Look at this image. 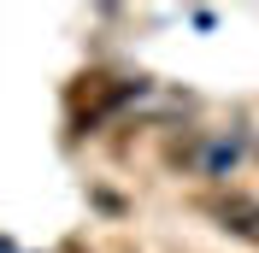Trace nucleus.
<instances>
[{
    "label": "nucleus",
    "instance_id": "nucleus-1",
    "mask_svg": "<svg viewBox=\"0 0 259 253\" xmlns=\"http://www.w3.org/2000/svg\"><path fill=\"white\" fill-rule=\"evenodd\" d=\"M130 89H136V82L112 77V71H82V77L65 89V112H71V130L100 124V118H106L112 106H124V100H130Z\"/></svg>",
    "mask_w": 259,
    "mask_h": 253
}]
</instances>
